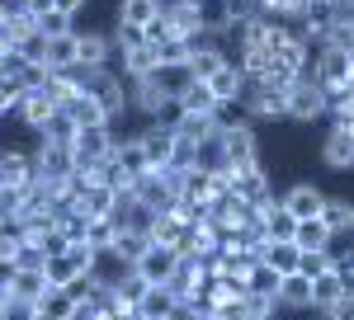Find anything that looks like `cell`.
Wrapping results in <instances>:
<instances>
[{
	"label": "cell",
	"mask_w": 354,
	"mask_h": 320,
	"mask_svg": "<svg viewBox=\"0 0 354 320\" xmlns=\"http://www.w3.org/2000/svg\"><path fill=\"white\" fill-rule=\"evenodd\" d=\"M330 118V94L317 85L312 76H302L288 85V123L298 128H312V123H326Z\"/></svg>",
	"instance_id": "obj_1"
},
{
	"label": "cell",
	"mask_w": 354,
	"mask_h": 320,
	"mask_svg": "<svg viewBox=\"0 0 354 320\" xmlns=\"http://www.w3.org/2000/svg\"><path fill=\"white\" fill-rule=\"evenodd\" d=\"M90 94L104 104L109 123H123V118L133 113V80L123 76L118 66H113V71H100V76H90Z\"/></svg>",
	"instance_id": "obj_2"
},
{
	"label": "cell",
	"mask_w": 354,
	"mask_h": 320,
	"mask_svg": "<svg viewBox=\"0 0 354 320\" xmlns=\"http://www.w3.org/2000/svg\"><path fill=\"white\" fill-rule=\"evenodd\" d=\"M222 151H227V160L236 170L241 165H265V156H260V123H250V118L222 123Z\"/></svg>",
	"instance_id": "obj_3"
},
{
	"label": "cell",
	"mask_w": 354,
	"mask_h": 320,
	"mask_svg": "<svg viewBox=\"0 0 354 320\" xmlns=\"http://www.w3.org/2000/svg\"><path fill=\"white\" fill-rule=\"evenodd\" d=\"M118 66V38L113 28H81V71L85 76H100Z\"/></svg>",
	"instance_id": "obj_4"
},
{
	"label": "cell",
	"mask_w": 354,
	"mask_h": 320,
	"mask_svg": "<svg viewBox=\"0 0 354 320\" xmlns=\"http://www.w3.org/2000/svg\"><path fill=\"white\" fill-rule=\"evenodd\" d=\"M33 156H38V174H43V179H62V184H71V179L81 174V156H76L71 141H38Z\"/></svg>",
	"instance_id": "obj_5"
},
{
	"label": "cell",
	"mask_w": 354,
	"mask_h": 320,
	"mask_svg": "<svg viewBox=\"0 0 354 320\" xmlns=\"http://www.w3.org/2000/svg\"><path fill=\"white\" fill-rule=\"evenodd\" d=\"M326 188L317 184V179H293L288 188H279V203L288 208V212L298 217V221H312V217H322L326 212Z\"/></svg>",
	"instance_id": "obj_6"
},
{
	"label": "cell",
	"mask_w": 354,
	"mask_h": 320,
	"mask_svg": "<svg viewBox=\"0 0 354 320\" xmlns=\"http://www.w3.org/2000/svg\"><path fill=\"white\" fill-rule=\"evenodd\" d=\"M194 10H198L203 38H222V43H232V28H236V19H241L236 0H194Z\"/></svg>",
	"instance_id": "obj_7"
},
{
	"label": "cell",
	"mask_w": 354,
	"mask_h": 320,
	"mask_svg": "<svg viewBox=\"0 0 354 320\" xmlns=\"http://www.w3.org/2000/svg\"><path fill=\"white\" fill-rule=\"evenodd\" d=\"M322 165L330 174H354V132H345L340 123H326L322 137Z\"/></svg>",
	"instance_id": "obj_8"
},
{
	"label": "cell",
	"mask_w": 354,
	"mask_h": 320,
	"mask_svg": "<svg viewBox=\"0 0 354 320\" xmlns=\"http://www.w3.org/2000/svg\"><path fill=\"white\" fill-rule=\"evenodd\" d=\"M0 292L43 301V297L53 292V283H48V273H43V268H0Z\"/></svg>",
	"instance_id": "obj_9"
},
{
	"label": "cell",
	"mask_w": 354,
	"mask_h": 320,
	"mask_svg": "<svg viewBox=\"0 0 354 320\" xmlns=\"http://www.w3.org/2000/svg\"><path fill=\"white\" fill-rule=\"evenodd\" d=\"M53 113H57V104L48 99V94H43V90H28L24 104H19V113H15L10 123H15V128H28V132L38 137L43 128H48V123H53Z\"/></svg>",
	"instance_id": "obj_10"
},
{
	"label": "cell",
	"mask_w": 354,
	"mask_h": 320,
	"mask_svg": "<svg viewBox=\"0 0 354 320\" xmlns=\"http://www.w3.org/2000/svg\"><path fill=\"white\" fill-rule=\"evenodd\" d=\"M208 85H213V94H218V104H241L245 90H250V76L236 66V57H232V61H227V66H222Z\"/></svg>",
	"instance_id": "obj_11"
},
{
	"label": "cell",
	"mask_w": 354,
	"mask_h": 320,
	"mask_svg": "<svg viewBox=\"0 0 354 320\" xmlns=\"http://www.w3.org/2000/svg\"><path fill=\"white\" fill-rule=\"evenodd\" d=\"M175 306H180V292H175L170 283H151L147 297H142V306H137V316L142 320H170Z\"/></svg>",
	"instance_id": "obj_12"
},
{
	"label": "cell",
	"mask_w": 354,
	"mask_h": 320,
	"mask_svg": "<svg viewBox=\"0 0 354 320\" xmlns=\"http://www.w3.org/2000/svg\"><path fill=\"white\" fill-rule=\"evenodd\" d=\"M142 278H147V283H170V278H175V268H180V254H175V250H170V245H151V250H147V259H142Z\"/></svg>",
	"instance_id": "obj_13"
},
{
	"label": "cell",
	"mask_w": 354,
	"mask_h": 320,
	"mask_svg": "<svg viewBox=\"0 0 354 320\" xmlns=\"http://www.w3.org/2000/svg\"><path fill=\"white\" fill-rule=\"evenodd\" d=\"M161 14H165V0H118V10H113V19L137 24V28L161 24Z\"/></svg>",
	"instance_id": "obj_14"
},
{
	"label": "cell",
	"mask_w": 354,
	"mask_h": 320,
	"mask_svg": "<svg viewBox=\"0 0 354 320\" xmlns=\"http://www.w3.org/2000/svg\"><path fill=\"white\" fill-rule=\"evenodd\" d=\"M322 217H326V226L340 240H354V193H330Z\"/></svg>",
	"instance_id": "obj_15"
},
{
	"label": "cell",
	"mask_w": 354,
	"mask_h": 320,
	"mask_svg": "<svg viewBox=\"0 0 354 320\" xmlns=\"http://www.w3.org/2000/svg\"><path fill=\"white\" fill-rule=\"evenodd\" d=\"M260 264H270L274 273H298V264H302L298 240H270V245L260 250Z\"/></svg>",
	"instance_id": "obj_16"
},
{
	"label": "cell",
	"mask_w": 354,
	"mask_h": 320,
	"mask_svg": "<svg viewBox=\"0 0 354 320\" xmlns=\"http://www.w3.org/2000/svg\"><path fill=\"white\" fill-rule=\"evenodd\" d=\"M279 306L293 311V316L312 311V278H307V273H288V278H283V292H279Z\"/></svg>",
	"instance_id": "obj_17"
},
{
	"label": "cell",
	"mask_w": 354,
	"mask_h": 320,
	"mask_svg": "<svg viewBox=\"0 0 354 320\" xmlns=\"http://www.w3.org/2000/svg\"><path fill=\"white\" fill-rule=\"evenodd\" d=\"M151 245H156V240L147 236V231H118V240H113V259L128 264V268H137L142 259H147Z\"/></svg>",
	"instance_id": "obj_18"
},
{
	"label": "cell",
	"mask_w": 354,
	"mask_h": 320,
	"mask_svg": "<svg viewBox=\"0 0 354 320\" xmlns=\"http://www.w3.org/2000/svg\"><path fill=\"white\" fill-rule=\"evenodd\" d=\"M283 278H288V273H274L270 264H255V273L245 278V292L255 297V301H279V292H283Z\"/></svg>",
	"instance_id": "obj_19"
},
{
	"label": "cell",
	"mask_w": 354,
	"mask_h": 320,
	"mask_svg": "<svg viewBox=\"0 0 354 320\" xmlns=\"http://www.w3.org/2000/svg\"><path fill=\"white\" fill-rule=\"evenodd\" d=\"M293 240H298V250H330L335 245V231L326 226V217H312V221H298Z\"/></svg>",
	"instance_id": "obj_20"
},
{
	"label": "cell",
	"mask_w": 354,
	"mask_h": 320,
	"mask_svg": "<svg viewBox=\"0 0 354 320\" xmlns=\"http://www.w3.org/2000/svg\"><path fill=\"white\" fill-rule=\"evenodd\" d=\"M340 297H345V278H340L335 268L322 273V278H312V311H330Z\"/></svg>",
	"instance_id": "obj_21"
},
{
	"label": "cell",
	"mask_w": 354,
	"mask_h": 320,
	"mask_svg": "<svg viewBox=\"0 0 354 320\" xmlns=\"http://www.w3.org/2000/svg\"><path fill=\"white\" fill-rule=\"evenodd\" d=\"M180 104H185V113H208V118H218V113H222V104H218V94H213L208 80H194L189 90L180 94Z\"/></svg>",
	"instance_id": "obj_22"
},
{
	"label": "cell",
	"mask_w": 354,
	"mask_h": 320,
	"mask_svg": "<svg viewBox=\"0 0 354 320\" xmlns=\"http://www.w3.org/2000/svg\"><path fill=\"white\" fill-rule=\"evenodd\" d=\"M43 273H48V283H53V288H71L76 278H85L81 264H76L66 250H62V254H48V259H43Z\"/></svg>",
	"instance_id": "obj_23"
},
{
	"label": "cell",
	"mask_w": 354,
	"mask_h": 320,
	"mask_svg": "<svg viewBox=\"0 0 354 320\" xmlns=\"http://www.w3.org/2000/svg\"><path fill=\"white\" fill-rule=\"evenodd\" d=\"M147 80H151V85H161L170 99H180V94L194 85V71H189V66H156Z\"/></svg>",
	"instance_id": "obj_24"
},
{
	"label": "cell",
	"mask_w": 354,
	"mask_h": 320,
	"mask_svg": "<svg viewBox=\"0 0 354 320\" xmlns=\"http://www.w3.org/2000/svg\"><path fill=\"white\" fill-rule=\"evenodd\" d=\"M38 311H43L48 320H71L76 311H81V301L71 297V288H53V292L38 301Z\"/></svg>",
	"instance_id": "obj_25"
},
{
	"label": "cell",
	"mask_w": 354,
	"mask_h": 320,
	"mask_svg": "<svg viewBox=\"0 0 354 320\" xmlns=\"http://www.w3.org/2000/svg\"><path fill=\"white\" fill-rule=\"evenodd\" d=\"M66 113H71V118H76L81 128H104V123H109V113H104V104H100V99H95L90 90H85V94H81V99H76L71 108H66ZM113 128H118V123H113Z\"/></svg>",
	"instance_id": "obj_26"
},
{
	"label": "cell",
	"mask_w": 354,
	"mask_h": 320,
	"mask_svg": "<svg viewBox=\"0 0 354 320\" xmlns=\"http://www.w3.org/2000/svg\"><path fill=\"white\" fill-rule=\"evenodd\" d=\"M76 137H81V123H76V118H71L66 108H57L53 123H48V128L38 132V141H71V146H76Z\"/></svg>",
	"instance_id": "obj_27"
},
{
	"label": "cell",
	"mask_w": 354,
	"mask_h": 320,
	"mask_svg": "<svg viewBox=\"0 0 354 320\" xmlns=\"http://www.w3.org/2000/svg\"><path fill=\"white\" fill-rule=\"evenodd\" d=\"M118 231H123V226H118L113 217H95V221L85 226V240H90L100 254H113V240H118Z\"/></svg>",
	"instance_id": "obj_28"
},
{
	"label": "cell",
	"mask_w": 354,
	"mask_h": 320,
	"mask_svg": "<svg viewBox=\"0 0 354 320\" xmlns=\"http://www.w3.org/2000/svg\"><path fill=\"white\" fill-rule=\"evenodd\" d=\"M218 128H222V123H218V118H208V113H185L175 132L189 137V141H208V137H218Z\"/></svg>",
	"instance_id": "obj_29"
},
{
	"label": "cell",
	"mask_w": 354,
	"mask_h": 320,
	"mask_svg": "<svg viewBox=\"0 0 354 320\" xmlns=\"http://www.w3.org/2000/svg\"><path fill=\"white\" fill-rule=\"evenodd\" d=\"M147 288H151V283L142 278V268H128V273H123V278L113 283V297H118V301H128V306H142Z\"/></svg>",
	"instance_id": "obj_30"
},
{
	"label": "cell",
	"mask_w": 354,
	"mask_h": 320,
	"mask_svg": "<svg viewBox=\"0 0 354 320\" xmlns=\"http://www.w3.org/2000/svg\"><path fill=\"white\" fill-rule=\"evenodd\" d=\"M293 231H298V217L288 212L283 203H279L274 212H265V236L270 240H293Z\"/></svg>",
	"instance_id": "obj_31"
},
{
	"label": "cell",
	"mask_w": 354,
	"mask_h": 320,
	"mask_svg": "<svg viewBox=\"0 0 354 320\" xmlns=\"http://www.w3.org/2000/svg\"><path fill=\"white\" fill-rule=\"evenodd\" d=\"M38 28H43L48 38H66V33H81V19H71V14H62V10H43V14H38Z\"/></svg>",
	"instance_id": "obj_32"
},
{
	"label": "cell",
	"mask_w": 354,
	"mask_h": 320,
	"mask_svg": "<svg viewBox=\"0 0 354 320\" xmlns=\"http://www.w3.org/2000/svg\"><path fill=\"white\" fill-rule=\"evenodd\" d=\"M0 320H38V301L15 292H0Z\"/></svg>",
	"instance_id": "obj_33"
},
{
	"label": "cell",
	"mask_w": 354,
	"mask_h": 320,
	"mask_svg": "<svg viewBox=\"0 0 354 320\" xmlns=\"http://www.w3.org/2000/svg\"><path fill=\"white\" fill-rule=\"evenodd\" d=\"M48 48H53V38L38 28V33H28L24 43H19V52H24V61L28 66H48Z\"/></svg>",
	"instance_id": "obj_34"
},
{
	"label": "cell",
	"mask_w": 354,
	"mask_h": 320,
	"mask_svg": "<svg viewBox=\"0 0 354 320\" xmlns=\"http://www.w3.org/2000/svg\"><path fill=\"white\" fill-rule=\"evenodd\" d=\"M113 38H118V52H123V48H147V43H151V33H147V28L123 24V19H113Z\"/></svg>",
	"instance_id": "obj_35"
},
{
	"label": "cell",
	"mask_w": 354,
	"mask_h": 320,
	"mask_svg": "<svg viewBox=\"0 0 354 320\" xmlns=\"http://www.w3.org/2000/svg\"><path fill=\"white\" fill-rule=\"evenodd\" d=\"M298 273H307V278H322V273H330V250H302Z\"/></svg>",
	"instance_id": "obj_36"
},
{
	"label": "cell",
	"mask_w": 354,
	"mask_h": 320,
	"mask_svg": "<svg viewBox=\"0 0 354 320\" xmlns=\"http://www.w3.org/2000/svg\"><path fill=\"white\" fill-rule=\"evenodd\" d=\"M194 165H198V141L180 137V141H175V160H170V170H194Z\"/></svg>",
	"instance_id": "obj_37"
},
{
	"label": "cell",
	"mask_w": 354,
	"mask_h": 320,
	"mask_svg": "<svg viewBox=\"0 0 354 320\" xmlns=\"http://www.w3.org/2000/svg\"><path fill=\"white\" fill-rule=\"evenodd\" d=\"M10 14H33V0H0V19Z\"/></svg>",
	"instance_id": "obj_38"
},
{
	"label": "cell",
	"mask_w": 354,
	"mask_h": 320,
	"mask_svg": "<svg viewBox=\"0 0 354 320\" xmlns=\"http://www.w3.org/2000/svg\"><path fill=\"white\" fill-rule=\"evenodd\" d=\"M53 10H62V14H71V19H81L85 10H90V0H53Z\"/></svg>",
	"instance_id": "obj_39"
},
{
	"label": "cell",
	"mask_w": 354,
	"mask_h": 320,
	"mask_svg": "<svg viewBox=\"0 0 354 320\" xmlns=\"http://www.w3.org/2000/svg\"><path fill=\"white\" fill-rule=\"evenodd\" d=\"M330 316H335V320H354V297L345 292L340 301H335V306H330Z\"/></svg>",
	"instance_id": "obj_40"
},
{
	"label": "cell",
	"mask_w": 354,
	"mask_h": 320,
	"mask_svg": "<svg viewBox=\"0 0 354 320\" xmlns=\"http://www.w3.org/2000/svg\"><path fill=\"white\" fill-rule=\"evenodd\" d=\"M345 292H350V297H354V273H350V278H345Z\"/></svg>",
	"instance_id": "obj_41"
}]
</instances>
